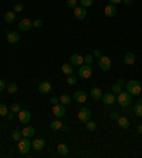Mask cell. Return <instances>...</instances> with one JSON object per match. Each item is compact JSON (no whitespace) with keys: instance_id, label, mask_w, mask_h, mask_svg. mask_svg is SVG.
<instances>
[{"instance_id":"1","label":"cell","mask_w":142,"mask_h":158,"mask_svg":"<svg viewBox=\"0 0 142 158\" xmlns=\"http://www.w3.org/2000/svg\"><path fill=\"white\" fill-rule=\"evenodd\" d=\"M127 91L132 95H139V93L142 91V84L138 80H129L127 83Z\"/></svg>"},{"instance_id":"2","label":"cell","mask_w":142,"mask_h":158,"mask_svg":"<svg viewBox=\"0 0 142 158\" xmlns=\"http://www.w3.org/2000/svg\"><path fill=\"white\" fill-rule=\"evenodd\" d=\"M117 103L121 105V107H128L131 105L132 103V94L128 93V91H121L117 97Z\"/></svg>"},{"instance_id":"3","label":"cell","mask_w":142,"mask_h":158,"mask_svg":"<svg viewBox=\"0 0 142 158\" xmlns=\"http://www.w3.org/2000/svg\"><path fill=\"white\" fill-rule=\"evenodd\" d=\"M17 147H19V151H20V154H27L29 151H30L31 148V143H30V140L27 138V137H21L19 141H17Z\"/></svg>"},{"instance_id":"4","label":"cell","mask_w":142,"mask_h":158,"mask_svg":"<svg viewBox=\"0 0 142 158\" xmlns=\"http://www.w3.org/2000/svg\"><path fill=\"white\" fill-rule=\"evenodd\" d=\"M98 66H100V69L104 70V71H108V70H111V59L108 57V56H100L98 57Z\"/></svg>"},{"instance_id":"5","label":"cell","mask_w":142,"mask_h":158,"mask_svg":"<svg viewBox=\"0 0 142 158\" xmlns=\"http://www.w3.org/2000/svg\"><path fill=\"white\" fill-rule=\"evenodd\" d=\"M78 76L82 79H90L92 76V69L90 64H81L78 69Z\"/></svg>"},{"instance_id":"6","label":"cell","mask_w":142,"mask_h":158,"mask_svg":"<svg viewBox=\"0 0 142 158\" xmlns=\"http://www.w3.org/2000/svg\"><path fill=\"white\" fill-rule=\"evenodd\" d=\"M53 114L56 115L57 118H63L66 115V108H64V104H54L53 105Z\"/></svg>"},{"instance_id":"7","label":"cell","mask_w":142,"mask_h":158,"mask_svg":"<svg viewBox=\"0 0 142 158\" xmlns=\"http://www.w3.org/2000/svg\"><path fill=\"white\" fill-rule=\"evenodd\" d=\"M90 118H91V111L87 108V107H82V108L78 111V120L82 121V123H87Z\"/></svg>"},{"instance_id":"8","label":"cell","mask_w":142,"mask_h":158,"mask_svg":"<svg viewBox=\"0 0 142 158\" xmlns=\"http://www.w3.org/2000/svg\"><path fill=\"white\" fill-rule=\"evenodd\" d=\"M17 115H19V120H20L21 124H27L31 120V114L29 110H20L17 113Z\"/></svg>"},{"instance_id":"9","label":"cell","mask_w":142,"mask_h":158,"mask_svg":"<svg viewBox=\"0 0 142 158\" xmlns=\"http://www.w3.org/2000/svg\"><path fill=\"white\" fill-rule=\"evenodd\" d=\"M46 147V140L44 138H34L33 143H31V148L36 150V151H40Z\"/></svg>"},{"instance_id":"10","label":"cell","mask_w":142,"mask_h":158,"mask_svg":"<svg viewBox=\"0 0 142 158\" xmlns=\"http://www.w3.org/2000/svg\"><path fill=\"white\" fill-rule=\"evenodd\" d=\"M6 37H7V41L11 43V44L19 43V40H20V34H19L17 31H7V33H6Z\"/></svg>"},{"instance_id":"11","label":"cell","mask_w":142,"mask_h":158,"mask_svg":"<svg viewBox=\"0 0 142 158\" xmlns=\"http://www.w3.org/2000/svg\"><path fill=\"white\" fill-rule=\"evenodd\" d=\"M87 16V10L85 7H82V6H80V7H74V17L78 20H82L85 19Z\"/></svg>"},{"instance_id":"12","label":"cell","mask_w":142,"mask_h":158,"mask_svg":"<svg viewBox=\"0 0 142 158\" xmlns=\"http://www.w3.org/2000/svg\"><path fill=\"white\" fill-rule=\"evenodd\" d=\"M102 101H104V104H106V105H111V104H114L117 101V97H115L114 93H106L105 95H102Z\"/></svg>"},{"instance_id":"13","label":"cell","mask_w":142,"mask_h":158,"mask_svg":"<svg viewBox=\"0 0 142 158\" xmlns=\"http://www.w3.org/2000/svg\"><path fill=\"white\" fill-rule=\"evenodd\" d=\"M104 13H105L106 17H114V16L117 15V6H114V5H110L105 6V9H104Z\"/></svg>"},{"instance_id":"14","label":"cell","mask_w":142,"mask_h":158,"mask_svg":"<svg viewBox=\"0 0 142 158\" xmlns=\"http://www.w3.org/2000/svg\"><path fill=\"white\" fill-rule=\"evenodd\" d=\"M31 27H33V21L29 19H23L20 23H19V29L23 30V31H27V30H30Z\"/></svg>"},{"instance_id":"15","label":"cell","mask_w":142,"mask_h":158,"mask_svg":"<svg viewBox=\"0 0 142 158\" xmlns=\"http://www.w3.org/2000/svg\"><path fill=\"white\" fill-rule=\"evenodd\" d=\"M84 64V57L81 54H71V66H80Z\"/></svg>"},{"instance_id":"16","label":"cell","mask_w":142,"mask_h":158,"mask_svg":"<svg viewBox=\"0 0 142 158\" xmlns=\"http://www.w3.org/2000/svg\"><path fill=\"white\" fill-rule=\"evenodd\" d=\"M39 91L43 93V94L50 93L51 91V83L50 81H41V83L39 84Z\"/></svg>"},{"instance_id":"17","label":"cell","mask_w":142,"mask_h":158,"mask_svg":"<svg viewBox=\"0 0 142 158\" xmlns=\"http://www.w3.org/2000/svg\"><path fill=\"white\" fill-rule=\"evenodd\" d=\"M16 16H17V13H16L14 10H10V11H6L5 16H3V19H5L6 23H13L16 19Z\"/></svg>"},{"instance_id":"18","label":"cell","mask_w":142,"mask_h":158,"mask_svg":"<svg viewBox=\"0 0 142 158\" xmlns=\"http://www.w3.org/2000/svg\"><path fill=\"white\" fill-rule=\"evenodd\" d=\"M87 97H88V95H87L84 91H76V93H74V100H76L77 103H85Z\"/></svg>"},{"instance_id":"19","label":"cell","mask_w":142,"mask_h":158,"mask_svg":"<svg viewBox=\"0 0 142 158\" xmlns=\"http://www.w3.org/2000/svg\"><path fill=\"white\" fill-rule=\"evenodd\" d=\"M117 121H118V125H119L122 130L129 128V120H128L127 117H121V115H119Z\"/></svg>"},{"instance_id":"20","label":"cell","mask_w":142,"mask_h":158,"mask_svg":"<svg viewBox=\"0 0 142 158\" xmlns=\"http://www.w3.org/2000/svg\"><path fill=\"white\" fill-rule=\"evenodd\" d=\"M90 95H91L94 100L102 98V91H101V89H98V87H92L91 91H90Z\"/></svg>"},{"instance_id":"21","label":"cell","mask_w":142,"mask_h":158,"mask_svg":"<svg viewBox=\"0 0 142 158\" xmlns=\"http://www.w3.org/2000/svg\"><path fill=\"white\" fill-rule=\"evenodd\" d=\"M135 60H137V57H135V54L134 53H127L125 54V57H124V63L128 66H132L134 63H135Z\"/></svg>"},{"instance_id":"22","label":"cell","mask_w":142,"mask_h":158,"mask_svg":"<svg viewBox=\"0 0 142 158\" xmlns=\"http://www.w3.org/2000/svg\"><path fill=\"white\" fill-rule=\"evenodd\" d=\"M57 151H58V154L60 155H63V157H66V155H68V145L64 143L58 144V147H57Z\"/></svg>"},{"instance_id":"23","label":"cell","mask_w":142,"mask_h":158,"mask_svg":"<svg viewBox=\"0 0 142 158\" xmlns=\"http://www.w3.org/2000/svg\"><path fill=\"white\" fill-rule=\"evenodd\" d=\"M21 134L24 135V137H34V134H36V130L34 127H24V128L21 130Z\"/></svg>"},{"instance_id":"24","label":"cell","mask_w":142,"mask_h":158,"mask_svg":"<svg viewBox=\"0 0 142 158\" xmlns=\"http://www.w3.org/2000/svg\"><path fill=\"white\" fill-rule=\"evenodd\" d=\"M132 111H134V114H135V115H138V117H142V100L141 98H139V101H138V103L134 105Z\"/></svg>"},{"instance_id":"25","label":"cell","mask_w":142,"mask_h":158,"mask_svg":"<svg viewBox=\"0 0 142 158\" xmlns=\"http://www.w3.org/2000/svg\"><path fill=\"white\" fill-rule=\"evenodd\" d=\"M61 127H63V124H61L60 118L54 120V121H51L50 123V130L51 131H58V130H61Z\"/></svg>"},{"instance_id":"26","label":"cell","mask_w":142,"mask_h":158,"mask_svg":"<svg viewBox=\"0 0 142 158\" xmlns=\"http://www.w3.org/2000/svg\"><path fill=\"white\" fill-rule=\"evenodd\" d=\"M61 71L67 76H71L73 74V69H71V63H64L61 66Z\"/></svg>"},{"instance_id":"27","label":"cell","mask_w":142,"mask_h":158,"mask_svg":"<svg viewBox=\"0 0 142 158\" xmlns=\"http://www.w3.org/2000/svg\"><path fill=\"white\" fill-rule=\"evenodd\" d=\"M60 103L64 104V105H66V104H70L71 103V97L68 95V94H61L60 95Z\"/></svg>"},{"instance_id":"28","label":"cell","mask_w":142,"mask_h":158,"mask_svg":"<svg viewBox=\"0 0 142 158\" xmlns=\"http://www.w3.org/2000/svg\"><path fill=\"white\" fill-rule=\"evenodd\" d=\"M6 89H7V91H9L10 94H14L16 91H17V84H14V83H9Z\"/></svg>"},{"instance_id":"29","label":"cell","mask_w":142,"mask_h":158,"mask_svg":"<svg viewBox=\"0 0 142 158\" xmlns=\"http://www.w3.org/2000/svg\"><path fill=\"white\" fill-rule=\"evenodd\" d=\"M85 128L88 130V131H95V130H97V124L88 120V121L85 123Z\"/></svg>"},{"instance_id":"30","label":"cell","mask_w":142,"mask_h":158,"mask_svg":"<svg viewBox=\"0 0 142 158\" xmlns=\"http://www.w3.org/2000/svg\"><path fill=\"white\" fill-rule=\"evenodd\" d=\"M11 137H13V140H14V141H19V140L23 137V134H21L20 130H14V131H13V134H11Z\"/></svg>"},{"instance_id":"31","label":"cell","mask_w":142,"mask_h":158,"mask_svg":"<svg viewBox=\"0 0 142 158\" xmlns=\"http://www.w3.org/2000/svg\"><path fill=\"white\" fill-rule=\"evenodd\" d=\"M7 113H9L7 105L6 104H0V115H7Z\"/></svg>"},{"instance_id":"32","label":"cell","mask_w":142,"mask_h":158,"mask_svg":"<svg viewBox=\"0 0 142 158\" xmlns=\"http://www.w3.org/2000/svg\"><path fill=\"white\" fill-rule=\"evenodd\" d=\"M92 60H94V56L92 54H85L84 56V63H85V64H91Z\"/></svg>"},{"instance_id":"33","label":"cell","mask_w":142,"mask_h":158,"mask_svg":"<svg viewBox=\"0 0 142 158\" xmlns=\"http://www.w3.org/2000/svg\"><path fill=\"white\" fill-rule=\"evenodd\" d=\"M80 3H81L82 7H90V6H92L94 0H80Z\"/></svg>"},{"instance_id":"34","label":"cell","mask_w":142,"mask_h":158,"mask_svg":"<svg viewBox=\"0 0 142 158\" xmlns=\"http://www.w3.org/2000/svg\"><path fill=\"white\" fill-rule=\"evenodd\" d=\"M10 110H11V111H13V113H16V114H17V113H19V111H20V105H19V104H17V103H13V104H11V105H10Z\"/></svg>"},{"instance_id":"35","label":"cell","mask_w":142,"mask_h":158,"mask_svg":"<svg viewBox=\"0 0 142 158\" xmlns=\"http://www.w3.org/2000/svg\"><path fill=\"white\" fill-rule=\"evenodd\" d=\"M67 83L70 84V85H74V84H77V79L73 74H71V76H68V77H67Z\"/></svg>"},{"instance_id":"36","label":"cell","mask_w":142,"mask_h":158,"mask_svg":"<svg viewBox=\"0 0 142 158\" xmlns=\"http://www.w3.org/2000/svg\"><path fill=\"white\" fill-rule=\"evenodd\" d=\"M33 27H36V29H40V27H43V20L37 19L33 21Z\"/></svg>"},{"instance_id":"37","label":"cell","mask_w":142,"mask_h":158,"mask_svg":"<svg viewBox=\"0 0 142 158\" xmlns=\"http://www.w3.org/2000/svg\"><path fill=\"white\" fill-rule=\"evenodd\" d=\"M23 9H24L23 3H17V5L14 6V11H16V13H20V11H23Z\"/></svg>"},{"instance_id":"38","label":"cell","mask_w":142,"mask_h":158,"mask_svg":"<svg viewBox=\"0 0 142 158\" xmlns=\"http://www.w3.org/2000/svg\"><path fill=\"white\" fill-rule=\"evenodd\" d=\"M67 6H68V7H71V9L77 7V0H67Z\"/></svg>"},{"instance_id":"39","label":"cell","mask_w":142,"mask_h":158,"mask_svg":"<svg viewBox=\"0 0 142 158\" xmlns=\"http://www.w3.org/2000/svg\"><path fill=\"white\" fill-rule=\"evenodd\" d=\"M112 91H114V93H117V94H119V93H121V85H119V84H114V85H112Z\"/></svg>"},{"instance_id":"40","label":"cell","mask_w":142,"mask_h":158,"mask_svg":"<svg viewBox=\"0 0 142 158\" xmlns=\"http://www.w3.org/2000/svg\"><path fill=\"white\" fill-rule=\"evenodd\" d=\"M6 87H7V84L5 83V80H2V79H0V91H3V90H5Z\"/></svg>"},{"instance_id":"41","label":"cell","mask_w":142,"mask_h":158,"mask_svg":"<svg viewBox=\"0 0 142 158\" xmlns=\"http://www.w3.org/2000/svg\"><path fill=\"white\" fill-rule=\"evenodd\" d=\"M110 117H111L112 120H118V117H119V114H118L117 111H112V113L110 114Z\"/></svg>"},{"instance_id":"42","label":"cell","mask_w":142,"mask_h":158,"mask_svg":"<svg viewBox=\"0 0 142 158\" xmlns=\"http://www.w3.org/2000/svg\"><path fill=\"white\" fill-rule=\"evenodd\" d=\"M50 103L53 104V105H54V104H58V103H60V98H57V97H51Z\"/></svg>"},{"instance_id":"43","label":"cell","mask_w":142,"mask_h":158,"mask_svg":"<svg viewBox=\"0 0 142 158\" xmlns=\"http://www.w3.org/2000/svg\"><path fill=\"white\" fill-rule=\"evenodd\" d=\"M110 3L114 6H117V5H119V3H122V0H110Z\"/></svg>"},{"instance_id":"44","label":"cell","mask_w":142,"mask_h":158,"mask_svg":"<svg viewBox=\"0 0 142 158\" xmlns=\"http://www.w3.org/2000/svg\"><path fill=\"white\" fill-rule=\"evenodd\" d=\"M14 114H16V113H13V111H11V113H7V118H9V120H13V118H14Z\"/></svg>"},{"instance_id":"45","label":"cell","mask_w":142,"mask_h":158,"mask_svg":"<svg viewBox=\"0 0 142 158\" xmlns=\"http://www.w3.org/2000/svg\"><path fill=\"white\" fill-rule=\"evenodd\" d=\"M94 56H95V57H100V56H101V51H100V50H94Z\"/></svg>"},{"instance_id":"46","label":"cell","mask_w":142,"mask_h":158,"mask_svg":"<svg viewBox=\"0 0 142 158\" xmlns=\"http://www.w3.org/2000/svg\"><path fill=\"white\" fill-rule=\"evenodd\" d=\"M122 3H125V5H132L134 0H122Z\"/></svg>"},{"instance_id":"47","label":"cell","mask_w":142,"mask_h":158,"mask_svg":"<svg viewBox=\"0 0 142 158\" xmlns=\"http://www.w3.org/2000/svg\"><path fill=\"white\" fill-rule=\"evenodd\" d=\"M124 83H125V81H124V79H118V81H117V84H119V85H124Z\"/></svg>"},{"instance_id":"48","label":"cell","mask_w":142,"mask_h":158,"mask_svg":"<svg viewBox=\"0 0 142 158\" xmlns=\"http://www.w3.org/2000/svg\"><path fill=\"white\" fill-rule=\"evenodd\" d=\"M137 131H138V134H142V124L137 127Z\"/></svg>"},{"instance_id":"49","label":"cell","mask_w":142,"mask_h":158,"mask_svg":"<svg viewBox=\"0 0 142 158\" xmlns=\"http://www.w3.org/2000/svg\"><path fill=\"white\" fill-rule=\"evenodd\" d=\"M61 130H63V131H66V133H67V131H68V127H61Z\"/></svg>"}]
</instances>
